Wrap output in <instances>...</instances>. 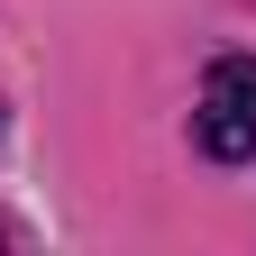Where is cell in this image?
Returning <instances> with one entry per match:
<instances>
[{"label":"cell","mask_w":256,"mask_h":256,"mask_svg":"<svg viewBox=\"0 0 256 256\" xmlns=\"http://www.w3.org/2000/svg\"><path fill=\"white\" fill-rule=\"evenodd\" d=\"M202 146L220 156V165H247L256 156V55H220L202 74Z\"/></svg>","instance_id":"cell-1"}]
</instances>
